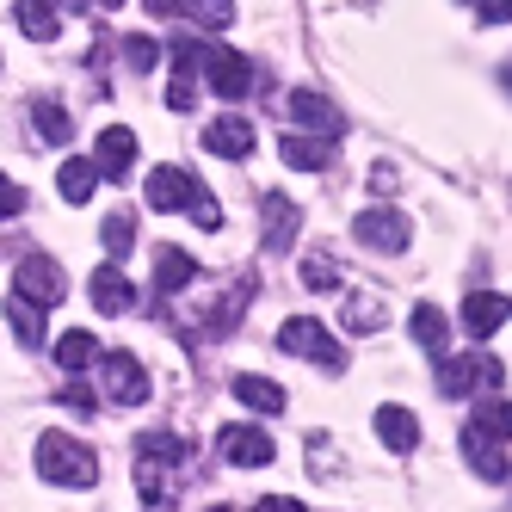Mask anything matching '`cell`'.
Returning <instances> with one entry per match:
<instances>
[{
	"label": "cell",
	"instance_id": "cell-26",
	"mask_svg": "<svg viewBox=\"0 0 512 512\" xmlns=\"http://www.w3.org/2000/svg\"><path fill=\"white\" fill-rule=\"evenodd\" d=\"M408 334H414L420 346H432V352H438V346L451 340V321H445V309H432V303H420V309L408 315Z\"/></svg>",
	"mask_w": 512,
	"mask_h": 512
},
{
	"label": "cell",
	"instance_id": "cell-4",
	"mask_svg": "<svg viewBox=\"0 0 512 512\" xmlns=\"http://www.w3.org/2000/svg\"><path fill=\"white\" fill-rule=\"evenodd\" d=\"M173 81H167V105L173 112H192V99H198V81H204V62L216 56V44H204V38H179L173 50Z\"/></svg>",
	"mask_w": 512,
	"mask_h": 512
},
{
	"label": "cell",
	"instance_id": "cell-19",
	"mask_svg": "<svg viewBox=\"0 0 512 512\" xmlns=\"http://www.w3.org/2000/svg\"><path fill=\"white\" fill-rule=\"evenodd\" d=\"M7 321H13L19 346H31V352L44 346V303H31L25 290H13V303H7Z\"/></svg>",
	"mask_w": 512,
	"mask_h": 512
},
{
	"label": "cell",
	"instance_id": "cell-21",
	"mask_svg": "<svg viewBox=\"0 0 512 512\" xmlns=\"http://www.w3.org/2000/svg\"><path fill=\"white\" fill-rule=\"evenodd\" d=\"M56 186H62V198H68V204H87V198H93V186H99V167H93L87 155H75V161H62Z\"/></svg>",
	"mask_w": 512,
	"mask_h": 512
},
{
	"label": "cell",
	"instance_id": "cell-9",
	"mask_svg": "<svg viewBox=\"0 0 512 512\" xmlns=\"http://www.w3.org/2000/svg\"><path fill=\"white\" fill-rule=\"evenodd\" d=\"M253 118H241V112H223V118H210L204 124V149L210 155H223V161H241V155H253Z\"/></svg>",
	"mask_w": 512,
	"mask_h": 512
},
{
	"label": "cell",
	"instance_id": "cell-31",
	"mask_svg": "<svg viewBox=\"0 0 512 512\" xmlns=\"http://www.w3.org/2000/svg\"><path fill=\"white\" fill-rule=\"evenodd\" d=\"M186 216H192V223H198V229H223V210H216V198H210L204 186L192 192V204H186Z\"/></svg>",
	"mask_w": 512,
	"mask_h": 512
},
{
	"label": "cell",
	"instance_id": "cell-32",
	"mask_svg": "<svg viewBox=\"0 0 512 512\" xmlns=\"http://www.w3.org/2000/svg\"><path fill=\"white\" fill-rule=\"evenodd\" d=\"M19 210H25V186H19V179H7V173H0V223H13Z\"/></svg>",
	"mask_w": 512,
	"mask_h": 512
},
{
	"label": "cell",
	"instance_id": "cell-17",
	"mask_svg": "<svg viewBox=\"0 0 512 512\" xmlns=\"http://www.w3.org/2000/svg\"><path fill=\"white\" fill-rule=\"evenodd\" d=\"M87 290H93V309H99V315H124V309L136 303V290H130V278H124L118 266H99Z\"/></svg>",
	"mask_w": 512,
	"mask_h": 512
},
{
	"label": "cell",
	"instance_id": "cell-27",
	"mask_svg": "<svg viewBox=\"0 0 512 512\" xmlns=\"http://www.w3.org/2000/svg\"><path fill=\"white\" fill-rule=\"evenodd\" d=\"M475 383V352H457V358H438V389H445L451 401H463Z\"/></svg>",
	"mask_w": 512,
	"mask_h": 512
},
{
	"label": "cell",
	"instance_id": "cell-30",
	"mask_svg": "<svg viewBox=\"0 0 512 512\" xmlns=\"http://www.w3.org/2000/svg\"><path fill=\"white\" fill-rule=\"evenodd\" d=\"M475 426H488V432H500V438H506V426H512V420H506V401H500L494 389L475 401Z\"/></svg>",
	"mask_w": 512,
	"mask_h": 512
},
{
	"label": "cell",
	"instance_id": "cell-37",
	"mask_svg": "<svg viewBox=\"0 0 512 512\" xmlns=\"http://www.w3.org/2000/svg\"><path fill=\"white\" fill-rule=\"evenodd\" d=\"M142 13H149V19H173V13H186V0H142Z\"/></svg>",
	"mask_w": 512,
	"mask_h": 512
},
{
	"label": "cell",
	"instance_id": "cell-6",
	"mask_svg": "<svg viewBox=\"0 0 512 512\" xmlns=\"http://www.w3.org/2000/svg\"><path fill=\"white\" fill-rule=\"evenodd\" d=\"M204 81H210V93L216 99H247L253 87H260V68H253V56H235V50H216L210 62H204Z\"/></svg>",
	"mask_w": 512,
	"mask_h": 512
},
{
	"label": "cell",
	"instance_id": "cell-14",
	"mask_svg": "<svg viewBox=\"0 0 512 512\" xmlns=\"http://www.w3.org/2000/svg\"><path fill=\"white\" fill-rule=\"evenodd\" d=\"M303 229V204H290V198H266V253H290V241H297Z\"/></svg>",
	"mask_w": 512,
	"mask_h": 512
},
{
	"label": "cell",
	"instance_id": "cell-25",
	"mask_svg": "<svg viewBox=\"0 0 512 512\" xmlns=\"http://www.w3.org/2000/svg\"><path fill=\"white\" fill-rule=\"evenodd\" d=\"M31 124H38V136L50 142V149H62V142L75 136V118H68L56 99H38V105H31Z\"/></svg>",
	"mask_w": 512,
	"mask_h": 512
},
{
	"label": "cell",
	"instance_id": "cell-12",
	"mask_svg": "<svg viewBox=\"0 0 512 512\" xmlns=\"http://www.w3.org/2000/svg\"><path fill=\"white\" fill-rule=\"evenodd\" d=\"M284 112H290V118H297L303 130H315V136H327V142H334V136L346 130V118H340V112H334V105H327L321 93H290V99H284Z\"/></svg>",
	"mask_w": 512,
	"mask_h": 512
},
{
	"label": "cell",
	"instance_id": "cell-33",
	"mask_svg": "<svg viewBox=\"0 0 512 512\" xmlns=\"http://www.w3.org/2000/svg\"><path fill=\"white\" fill-rule=\"evenodd\" d=\"M124 56H130V68H155V62H161V44H155V38H130Z\"/></svg>",
	"mask_w": 512,
	"mask_h": 512
},
{
	"label": "cell",
	"instance_id": "cell-23",
	"mask_svg": "<svg viewBox=\"0 0 512 512\" xmlns=\"http://www.w3.org/2000/svg\"><path fill=\"white\" fill-rule=\"evenodd\" d=\"M93 358H99V340H93V334H81V327H75V334H62V340H56V364H62L68 377L93 371Z\"/></svg>",
	"mask_w": 512,
	"mask_h": 512
},
{
	"label": "cell",
	"instance_id": "cell-34",
	"mask_svg": "<svg viewBox=\"0 0 512 512\" xmlns=\"http://www.w3.org/2000/svg\"><path fill=\"white\" fill-rule=\"evenodd\" d=\"M62 408H68V414H93L99 401H93V389H81V383H68V389H62Z\"/></svg>",
	"mask_w": 512,
	"mask_h": 512
},
{
	"label": "cell",
	"instance_id": "cell-11",
	"mask_svg": "<svg viewBox=\"0 0 512 512\" xmlns=\"http://www.w3.org/2000/svg\"><path fill=\"white\" fill-rule=\"evenodd\" d=\"M93 167H99L105 179H130V167H136V130H124V124L99 130V155H93Z\"/></svg>",
	"mask_w": 512,
	"mask_h": 512
},
{
	"label": "cell",
	"instance_id": "cell-18",
	"mask_svg": "<svg viewBox=\"0 0 512 512\" xmlns=\"http://www.w3.org/2000/svg\"><path fill=\"white\" fill-rule=\"evenodd\" d=\"M19 31L31 44H56L62 38V13L50 7V0H19Z\"/></svg>",
	"mask_w": 512,
	"mask_h": 512
},
{
	"label": "cell",
	"instance_id": "cell-3",
	"mask_svg": "<svg viewBox=\"0 0 512 512\" xmlns=\"http://www.w3.org/2000/svg\"><path fill=\"white\" fill-rule=\"evenodd\" d=\"M278 346L290 352V358H309V364H321V371H346V358H340V346H334V334L315 321V315H290L284 327H278Z\"/></svg>",
	"mask_w": 512,
	"mask_h": 512
},
{
	"label": "cell",
	"instance_id": "cell-7",
	"mask_svg": "<svg viewBox=\"0 0 512 512\" xmlns=\"http://www.w3.org/2000/svg\"><path fill=\"white\" fill-rule=\"evenodd\" d=\"M216 451H223L235 469H266L278 457V445H272L260 426H223V432H216Z\"/></svg>",
	"mask_w": 512,
	"mask_h": 512
},
{
	"label": "cell",
	"instance_id": "cell-35",
	"mask_svg": "<svg viewBox=\"0 0 512 512\" xmlns=\"http://www.w3.org/2000/svg\"><path fill=\"white\" fill-rule=\"evenodd\" d=\"M346 327H383V309L377 303H358V309L346 303Z\"/></svg>",
	"mask_w": 512,
	"mask_h": 512
},
{
	"label": "cell",
	"instance_id": "cell-24",
	"mask_svg": "<svg viewBox=\"0 0 512 512\" xmlns=\"http://www.w3.org/2000/svg\"><path fill=\"white\" fill-rule=\"evenodd\" d=\"M235 401H247L253 414H284V389L272 377H235Z\"/></svg>",
	"mask_w": 512,
	"mask_h": 512
},
{
	"label": "cell",
	"instance_id": "cell-10",
	"mask_svg": "<svg viewBox=\"0 0 512 512\" xmlns=\"http://www.w3.org/2000/svg\"><path fill=\"white\" fill-rule=\"evenodd\" d=\"M463 451H469V463H475V475L482 482H506V438L500 432H488V426H463Z\"/></svg>",
	"mask_w": 512,
	"mask_h": 512
},
{
	"label": "cell",
	"instance_id": "cell-40",
	"mask_svg": "<svg viewBox=\"0 0 512 512\" xmlns=\"http://www.w3.org/2000/svg\"><path fill=\"white\" fill-rule=\"evenodd\" d=\"M93 7H105V13H112V7H124V0H93Z\"/></svg>",
	"mask_w": 512,
	"mask_h": 512
},
{
	"label": "cell",
	"instance_id": "cell-39",
	"mask_svg": "<svg viewBox=\"0 0 512 512\" xmlns=\"http://www.w3.org/2000/svg\"><path fill=\"white\" fill-rule=\"evenodd\" d=\"M297 506H303V500H290V494H266V500H260V512H297Z\"/></svg>",
	"mask_w": 512,
	"mask_h": 512
},
{
	"label": "cell",
	"instance_id": "cell-2",
	"mask_svg": "<svg viewBox=\"0 0 512 512\" xmlns=\"http://www.w3.org/2000/svg\"><path fill=\"white\" fill-rule=\"evenodd\" d=\"M352 241H358V247H371V253H408L414 223H408V216H401L395 204H371V210H358V216H352Z\"/></svg>",
	"mask_w": 512,
	"mask_h": 512
},
{
	"label": "cell",
	"instance_id": "cell-29",
	"mask_svg": "<svg viewBox=\"0 0 512 512\" xmlns=\"http://www.w3.org/2000/svg\"><path fill=\"white\" fill-rule=\"evenodd\" d=\"M186 13L210 31H223V25H235V0H186Z\"/></svg>",
	"mask_w": 512,
	"mask_h": 512
},
{
	"label": "cell",
	"instance_id": "cell-38",
	"mask_svg": "<svg viewBox=\"0 0 512 512\" xmlns=\"http://www.w3.org/2000/svg\"><path fill=\"white\" fill-rule=\"evenodd\" d=\"M475 7H482V19H488V25H506V13H512L506 0H475Z\"/></svg>",
	"mask_w": 512,
	"mask_h": 512
},
{
	"label": "cell",
	"instance_id": "cell-5",
	"mask_svg": "<svg viewBox=\"0 0 512 512\" xmlns=\"http://www.w3.org/2000/svg\"><path fill=\"white\" fill-rule=\"evenodd\" d=\"M93 364H99V383H105L112 408H142V401H149V371L136 364V352H105Z\"/></svg>",
	"mask_w": 512,
	"mask_h": 512
},
{
	"label": "cell",
	"instance_id": "cell-1",
	"mask_svg": "<svg viewBox=\"0 0 512 512\" xmlns=\"http://www.w3.org/2000/svg\"><path fill=\"white\" fill-rule=\"evenodd\" d=\"M38 475L56 488H93L99 457H93V445H81V438H68V432H44L38 438Z\"/></svg>",
	"mask_w": 512,
	"mask_h": 512
},
{
	"label": "cell",
	"instance_id": "cell-16",
	"mask_svg": "<svg viewBox=\"0 0 512 512\" xmlns=\"http://www.w3.org/2000/svg\"><path fill=\"white\" fill-rule=\"evenodd\" d=\"M198 278V260L179 247H155V297H173V290H186Z\"/></svg>",
	"mask_w": 512,
	"mask_h": 512
},
{
	"label": "cell",
	"instance_id": "cell-28",
	"mask_svg": "<svg viewBox=\"0 0 512 512\" xmlns=\"http://www.w3.org/2000/svg\"><path fill=\"white\" fill-rule=\"evenodd\" d=\"M130 241H136V216H130V210H112V216H105V253H112V260H124Z\"/></svg>",
	"mask_w": 512,
	"mask_h": 512
},
{
	"label": "cell",
	"instance_id": "cell-36",
	"mask_svg": "<svg viewBox=\"0 0 512 512\" xmlns=\"http://www.w3.org/2000/svg\"><path fill=\"white\" fill-rule=\"evenodd\" d=\"M303 284H309V290H327V284H334V266H327V260H309V266H303Z\"/></svg>",
	"mask_w": 512,
	"mask_h": 512
},
{
	"label": "cell",
	"instance_id": "cell-13",
	"mask_svg": "<svg viewBox=\"0 0 512 512\" xmlns=\"http://www.w3.org/2000/svg\"><path fill=\"white\" fill-rule=\"evenodd\" d=\"M192 192H198V179H192L186 167H155V173H149V204H155V210H186Z\"/></svg>",
	"mask_w": 512,
	"mask_h": 512
},
{
	"label": "cell",
	"instance_id": "cell-20",
	"mask_svg": "<svg viewBox=\"0 0 512 512\" xmlns=\"http://www.w3.org/2000/svg\"><path fill=\"white\" fill-rule=\"evenodd\" d=\"M377 438L389 451H414L420 445V420L408 408H377Z\"/></svg>",
	"mask_w": 512,
	"mask_h": 512
},
{
	"label": "cell",
	"instance_id": "cell-22",
	"mask_svg": "<svg viewBox=\"0 0 512 512\" xmlns=\"http://www.w3.org/2000/svg\"><path fill=\"white\" fill-rule=\"evenodd\" d=\"M278 155H284V167H297V173H321L327 167V142L321 136H284Z\"/></svg>",
	"mask_w": 512,
	"mask_h": 512
},
{
	"label": "cell",
	"instance_id": "cell-8",
	"mask_svg": "<svg viewBox=\"0 0 512 512\" xmlns=\"http://www.w3.org/2000/svg\"><path fill=\"white\" fill-rule=\"evenodd\" d=\"M13 284L25 290L31 303H62V290H68V278H62V266L50 260V253H25L19 272H13Z\"/></svg>",
	"mask_w": 512,
	"mask_h": 512
},
{
	"label": "cell",
	"instance_id": "cell-15",
	"mask_svg": "<svg viewBox=\"0 0 512 512\" xmlns=\"http://www.w3.org/2000/svg\"><path fill=\"white\" fill-rule=\"evenodd\" d=\"M463 327L475 340L500 334V327H506V297H500V290H475V297H463Z\"/></svg>",
	"mask_w": 512,
	"mask_h": 512
}]
</instances>
